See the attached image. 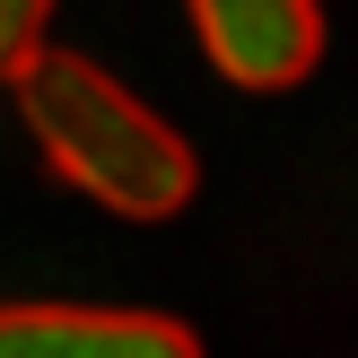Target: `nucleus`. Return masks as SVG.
<instances>
[{"mask_svg": "<svg viewBox=\"0 0 358 358\" xmlns=\"http://www.w3.org/2000/svg\"><path fill=\"white\" fill-rule=\"evenodd\" d=\"M17 114H27L35 149L62 184H79L87 201H105L114 219H175L201 184L184 131L157 122L114 70H96L87 52L44 44L27 70H17Z\"/></svg>", "mask_w": 358, "mask_h": 358, "instance_id": "f257e3e1", "label": "nucleus"}, {"mask_svg": "<svg viewBox=\"0 0 358 358\" xmlns=\"http://www.w3.org/2000/svg\"><path fill=\"white\" fill-rule=\"evenodd\" d=\"M210 70L254 96L297 87L324 62V0H184Z\"/></svg>", "mask_w": 358, "mask_h": 358, "instance_id": "f03ea898", "label": "nucleus"}, {"mask_svg": "<svg viewBox=\"0 0 358 358\" xmlns=\"http://www.w3.org/2000/svg\"><path fill=\"white\" fill-rule=\"evenodd\" d=\"M0 358H201V341L140 306H0Z\"/></svg>", "mask_w": 358, "mask_h": 358, "instance_id": "7ed1b4c3", "label": "nucleus"}, {"mask_svg": "<svg viewBox=\"0 0 358 358\" xmlns=\"http://www.w3.org/2000/svg\"><path fill=\"white\" fill-rule=\"evenodd\" d=\"M44 27H52V0H0V79H17L44 52Z\"/></svg>", "mask_w": 358, "mask_h": 358, "instance_id": "20e7f679", "label": "nucleus"}]
</instances>
